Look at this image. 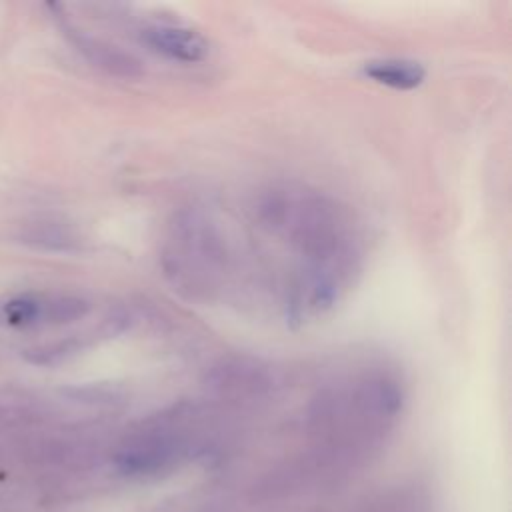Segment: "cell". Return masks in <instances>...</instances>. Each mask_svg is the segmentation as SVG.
<instances>
[{
	"label": "cell",
	"mask_w": 512,
	"mask_h": 512,
	"mask_svg": "<svg viewBox=\"0 0 512 512\" xmlns=\"http://www.w3.org/2000/svg\"><path fill=\"white\" fill-rule=\"evenodd\" d=\"M256 222L300 258L286 288L294 304L314 316L328 312L344 296L360 264L348 212L318 190L282 184L260 194Z\"/></svg>",
	"instance_id": "cell-1"
},
{
	"label": "cell",
	"mask_w": 512,
	"mask_h": 512,
	"mask_svg": "<svg viewBox=\"0 0 512 512\" xmlns=\"http://www.w3.org/2000/svg\"><path fill=\"white\" fill-rule=\"evenodd\" d=\"M228 242L202 208H184L168 224L160 266L170 286L190 300H210L226 282Z\"/></svg>",
	"instance_id": "cell-2"
},
{
	"label": "cell",
	"mask_w": 512,
	"mask_h": 512,
	"mask_svg": "<svg viewBox=\"0 0 512 512\" xmlns=\"http://www.w3.org/2000/svg\"><path fill=\"white\" fill-rule=\"evenodd\" d=\"M206 452V438L192 410L172 408L150 416L128 432L112 454L126 478H156Z\"/></svg>",
	"instance_id": "cell-3"
},
{
	"label": "cell",
	"mask_w": 512,
	"mask_h": 512,
	"mask_svg": "<svg viewBox=\"0 0 512 512\" xmlns=\"http://www.w3.org/2000/svg\"><path fill=\"white\" fill-rule=\"evenodd\" d=\"M136 36L150 52L180 64H198L208 52V40L192 26L172 20H152L138 26Z\"/></svg>",
	"instance_id": "cell-4"
},
{
	"label": "cell",
	"mask_w": 512,
	"mask_h": 512,
	"mask_svg": "<svg viewBox=\"0 0 512 512\" xmlns=\"http://www.w3.org/2000/svg\"><path fill=\"white\" fill-rule=\"evenodd\" d=\"M50 8L56 12L54 16L58 20V26H60L62 34L70 40V44H74V48L92 66H96L98 70H102L110 76L124 78V80L140 78L144 74L142 62L134 54H130V52H126V50H122V48H118V46H114V44H110V42H106L98 36H92L82 28H78L64 14L58 12V4L56 6L50 4Z\"/></svg>",
	"instance_id": "cell-5"
},
{
	"label": "cell",
	"mask_w": 512,
	"mask_h": 512,
	"mask_svg": "<svg viewBox=\"0 0 512 512\" xmlns=\"http://www.w3.org/2000/svg\"><path fill=\"white\" fill-rule=\"evenodd\" d=\"M362 74L376 84L394 88V90H412L418 88L426 70L420 62L410 58H378L362 66Z\"/></svg>",
	"instance_id": "cell-6"
},
{
	"label": "cell",
	"mask_w": 512,
	"mask_h": 512,
	"mask_svg": "<svg viewBox=\"0 0 512 512\" xmlns=\"http://www.w3.org/2000/svg\"><path fill=\"white\" fill-rule=\"evenodd\" d=\"M2 318L10 326L40 324V318H42V298H34V296L12 298L10 302L4 304Z\"/></svg>",
	"instance_id": "cell-7"
}]
</instances>
